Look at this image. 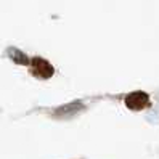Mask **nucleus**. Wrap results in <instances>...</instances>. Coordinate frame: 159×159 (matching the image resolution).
Segmentation results:
<instances>
[{
  "instance_id": "1",
  "label": "nucleus",
  "mask_w": 159,
  "mask_h": 159,
  "mask_svg": "<svg viewBox=\"0 0 159 159\" xmlns=\"http://www.w3.org/2000/svg\"><path fill=\"white\" fill-rule=\"evenodd\" d=\"M124 103H125V106L129 109H132V111H142V109H145V108H148L149 105H151L148 93L140 92V90L138 92H130L125 97Z\"/></svg>"
},
{
  "instance_id": "2",
  "label": "nucleus",
  "mask_w": 159,
  "mask_h": 159,
  "mask_svg": "<svg viewBox=\"0 0 159 159\" xmlns=\"http://www.w3.org/2000/svg\"><path fill=\"white\" fill-rule=\"evenodd\" d=\"M31 66H32V72L35 74L37 77L40 79H48L53 76V66L47 61V60H42V58H32L31 60Z\"/></svg>"
},
{
  "instance_id": "3",
  "label": "nucleus",
  "mask_w": 159,
  "mask_h": 159,
  "mask_svg": "<svg viewBox=\"0 0 159 159\" xmlns=\"http://www.w3.org/2000/svg\"><path fill=\"white\" fill-rule=\"evenodd\" d=\"M82 103L80 101H74V103H68V105H63L61 108H58L57 111L53 113L55 117H69V116H74V114H77L79 111L82 109Z\"/></svg>"
},
{
  "instance_id": "4",
  "label": "nucleus",
  "mask_w": 159,
  "mask_h": 159,
  "mask_svg": "<svg viewBox=\"0 0 159 159\" xmlns=\"http://www.w3.org/2000/svg\"><path fill=\"white\" fill-rule=\"evenodd\" d=\"M16 52H18V55H15V52H13V48H11V50H10V53H8V55H10V57L13 58V61L21 63V64H31V61L27 60V57H26V55H24L23 52H20V50H16Z\"/></svg>"
}]
</instances>
